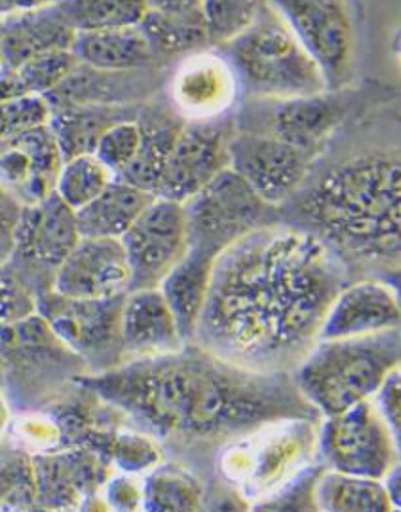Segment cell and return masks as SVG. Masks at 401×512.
<instances>
[{
	"instance_id": "30bf717a",
	"label": "cell",
	"mask_w": 401,
	"mask_h": 512,
	"mask_svg": "<svg viewBox=\"0 0 401 512\" xmlns=\"http://www.w3.org/2000/svg\"><path fill=\"white\" fill-rule=\"evenodd\" d=\"M79 240L76 212L52 194L38 205L24 206L9 265L40 296L51 291L56 271Z\"/></svg>"
},
{
	"instance_id": "f35d334b",
	"label": "cell",
	"mask_w": 401,
	"mask_h": 512,
	"mask_svg": "<svg viewBox=\"0 0 401 512\" xmlns=\"http://www.w3.org/2000/svg\"><path fill=\"white\" fill-rule=\"evenodd\" d=\"M400 380V367H398L385 378L384 384L380 385V389L371 398L378 414L384 418L396 439H400Z\"/></svg>"
},
{
	"instance_id": "4fadbf2b",
	"label": "cell",
	"mask_w": 401,
	"mask_h": 512,
	"mask_svg": "<svg viewBox=\"0 0 401 512\" xmlns=\"http://www.w3.org/2000/svg\"><path fill=\"white\" fill-rule=\"evenodd\" d=\"M308 56L323 72L328 90L337 92L353 60V22L348 4L337 0L273 2Z\"/></svg>"
},
{
	"instance_id": "8fae6325",
	"label": "cell",
	"mask_w": 401,
	"mask_h": 512,
	"mask_svg": "<svg viewBox=\"0 0 401 512\" xmlns=\"http://www.w3.org/2000/svg\"><path fill=\"white\" fill-rule=\"evenodd\" d=\"M317 156L278 138L239 131L230 138V169L267 205L280 208L298 194L316 165Z\"/></svg>"
},
{
	"instance_id": "e0dca14e",
	"label": "cell",
	"mask_w": 401,
	"mask_h": 512,
	"mask_svg": "<svg viewBox=\"0 0 401 512\" xmlns=\"http://www.w3.org/2000/svg\"><path fill=\"white\" fill-rule=\"evenodd\" d=\"M396 328H400L396 285L378 278H362L348 283L335 296L321 326L319 341L367 337Z\"/></svg>"
},
{
	"instance_id": "52a82bcc",
	"label": "cell",
	"mask_w": 401,
	"mask_h": 512,
	"mask_svg": "<svg viewBox=\"0 0 401 512\" xmlns=\"http://www.w3.org/2000/svg\"><path fill=\"white\" fill-rule=\"evenodd\" d=\"M317 432V462L326 470L350 477L382 478L400 466L398 439L373 400L321 419Z\"/></svg>"
},
{
	"instance_id": "8992f818",
	"label": "cell",
	"mask_w": 401,
	"mask_h": 512,
	"mask_svg": "<svg viewBox=\"0 0 401 512\" xmlns=\"http://www.w3.org/2000/svg\"><path fill=\"white\" fill-rule=\"evenodd\" d=\"M188 246L221 255L237 240L280 221L278 208L267 205L237 172L226 169L183 205Z\"/></svg>"
},
{
	"instance_id": "d590c367",
	"label": "cell",
	"mask_w": 401,
	"mask_h": 512,
	"mask_svg": "<svg viewBox=\"0 0 401 512\" xmlns=\"http://www.w3.org/2000/svg\"><path fill=\"white\" fill-rule=\"evenodd\" d=\"M140 147V128L137 120H128L115 124L99 138L95 146L94 156L104 167L119 176L120 172L133 162Z\"/></svg>"
},
{
	"instance_id": "f1b7e54d",
	"label": "cell",
	"mask_w": 401,
	"mask_h": 512,
	"mask_svg": "<svg viewBox=\"0 0 401 512\" xmlns=\"http://www.w3.org/2000/svg\"><path fill=\"white\" fill-rule=\"evenodd\" d=\"M205 496L192 473L178 466H163L147 478L144 504L147 512H199Z\"/></svg>"
},
{
	"instance_id": "60d3db41",
	"label": "cell",
	"mask_w": 401,
	"mask_h": 512,
	"mask_svg": "<svg viewBox=\"0 0 401 512\" xmlns=\"http://www.w3.org/2000/svg\"><path fill=\"white\" fill-rule=\"evenodd\" d=\"M382 482H384L385 491L391 498L394 507L400 509V466H396L391 473H387L382 478Z\"/></svg>"
},
{
	"instance_id": "4dcf8cb0",
	"label": "cell",
	"mask_w": 401,
	"mask_h": 512,
	"mask_svg": "<svg viewBox=\"0 0 401 512\" xmlns=\"http://www.w3.org/2000/svg\"><path fill=\"white\" fill-rule=\"evenodd\" d=\"M115 176L94 154H83L61 165L54 194L60 197L70 210L79 212L101 196Z\"/></svg>"
},
{
	"instance_id": "ffe728a7",
	"label": "cell",
	"mask_w": 401,
	"mask_h": 512,
	"mask_svg": "<svg viewBox=\"0 0 401 512\" xmlns=\"http://www.w3.org/2000/svg\"><path fill=\"white\" fill-rule=\"evenodd\" d=\"M76 31L63 17L58 2L0 20V58L4 69H18L26 61L56 51H72Z\"/></svg>"
},
{
	"instance_id": "5bb4252c",
	"label": "cell",
	"mask_w": 401,
	"mask_h": 512,
	"mask_svg": "<svg viewBox=\"0 0 401 512\" xmlns=\"http://www.w3.org/2000/svg\"><path fill=\"white\" fill-rule=\"evenodd\" d=\"M233 119L185 122L172 147L156 197L185 205L203 188L230 169Z\"/></svg>"
},
{
	"instance_id": "7c38bea8",
	"label": "cell",
	"mask_w": 401,
	"mask_h": 512,
	"mask_svg": "<svg viewBox=\"0 0 401 512\" xmlns=\"http://www.w3.org/2000/svg\"><path fill=\"white\" fill-rule=\"evenodd\" d=\"M120 242L131 271L128 292L158 289L187 253L183 205L156 197Z\"/></svg>"
},
{
	"instance_id": "74e56055",
	"label": "cell",
	"mask_w": 401,
	"mask_h": 512,
	"mask_svg": "<svg viewBox=\"0 0 401 512\" xmlns=\"http://www.w3.org/2000/svg\"><path fill=\"white\" fill-rule=\"evenodd\" d=\"M22 210L24 206L18 203L17 197L0 185V265L9 264L13 256Z\"/></svg>"
},
{
	"instance_id": "5b68a950",
	"label": "cell",
	"mask_w": 401,
	"mask_h": 512,
	"mask_svg": "<svg viewBox=\"0 0 401 512\" xmlns=\"http://www.w3.org/2000/svg\"><path fill=\"white\" fill-rule=\"evenodd\" d=\"M400 328L389 332L319 341L292 378L305 402L321 419L342 414L375 396L400 367Z\"/></svg>"
},
{
	"instance_id": "9a60e30c",
	"label": "cell",
	"mask_w": 401,
	"mask_h": 512,
	"mask_svg": "<svg viewBox=\"0 0 401 512\" xmlns=\"http://www.w3.org/2000/svg\"><path fill=\"white\" fill-rule=\"evenodd\" d=\"M61 165L51 126L0 142V185L22 206L38 205L54 194Z\"/></svg>"
},
{
	"instance_id": "b9f144b4",
	"label": "cell",
	"mask_w": 401,
	"mask_h": 512,
	"mask_svg": "<svg viewBox=\"0 0 401 512\" xmlns=\"http://www.w3.org/2000/svg\"><path fill=\"white\" fill-rule=\"evenodd\" d=\"M0 69H2V58H0Z\"/></svg>"
},
{
	"instance_id": "ab89813d",
	"label": "cell",
	"mask_w": 401,
	"mask_h": 512,
	"mask_svg": "<svg viewBox=\"0 0 401 512\" xmlns=\"http://www.w3.org/2000/svg\"><path fill=\"white\" fill-rule=\"evenodd\" d=\"M199 512H249V505L244 496L230 486H217L206 493L205 504Z\"/></svg>"
},
{
	"instance_id": "603a6c76",
	"label": "cell",
	"mask_w": 401,
	"mask_h": 512,
	"mask_svg": "<svg viewBox=\"0 0 401 512\" xmlns=\"http://www.w3.org/2000/svg\"><path fill=\"white\" fill-rule=\"evenodd\" d=\"M138 27L162 65L172 58H187L210 49L203 2L197 0L147 2Z\"/></svg>"
},
{
	"instance_id": "44dd1931",
	"label": "cell",
	"mask_w": 401,
	"mask_h": 512,
	"mask_svg": "<svg viewBox=\"0 0 401 512\" xmlns=\"http://www.w3.org/2000/svg\"><path fill=\"white\" fill-rule=\"evenodd\" d=\"M120 337L126 360L169 355L187 346L160 289L126 294L120 316Z\"/></svg>"
},
{
	"instance_id": "ac0fdd59",
	"label": "cell",
	"mask_w": 401,
	"mask_h": 512,
	"mask_svg": "<svg viewBox=\"0 0 401 512\" xmlns=\"http://www.w3.org/2000/svg\"><path fill=\"white\" fill-rule=\"evenodd\" d=\"M237 79L230 65L215 52L183 58L169 83V103L187 122L222 119L235 101Z\"/></svg>"
},
{
	"instance_id": "277c9868",
	"label": "cell",
	"mask_w": 401,
	"mask_h": 512,
	"mask_svg": "<svg viewBox=\"0 0 401 512\" xmlns=\"http://www.w3.org/2000/svg\"><path fill=\"white\" fill-rule=\"evenodd\" d=\"M215 52L230 65L248 99L283 101L330 92L323 72L273 2H262L253 24Z\"/></svg>"
},
{
	"instance_id": "7a4b0ae2",
	"label": "cell",
	"mask_w": 401,
	"mask_h": 512,
	"mask_svg": "<svg viewBox=\"0 0 401 512\" xmlns=\"http://www.w3.org/2000/svg\"><path fill=\"white\" fill-rule=\"evenodd\" d=\"M147 434L183 448L239 441L285 421L321 423L289 373H258L196 344L72 380Z\"/></svg>"
},
{
	"instance_id": "ba28073f",
	"label": "cell",
	"mask_w": 401,
	"mask_h": 512,
	"mask_svg": "<svg viewBox=\"0 0 401 512\" xmlns=\"http://www.w3.org/2000/svg\"><path fill=\"white\" fill-rule=\"evenodd\" d=\"M122 296L106 299L63 298L56 292L36 296V314L92 373H104L126 362L120 316Z\"/></svg>"
},
{
	"instance_id": "1f68e13d",
	"label": "cell",
	"mask_w": 401,
	"mask_h": 512,
	"mask_svg": "<svg viewBox=\"0 0 401 512\" xmlns=\"http://www.w3.org/2000/svg\"><path fill=\"white\" fill-rule=\"evenodd\" d=\"M325 466L316 462L289 478L273 493L249 507V512H321L317 504V484L325 475Z\"/></svg>"
},
{
	"instance_id": "9c48e42d",
	"label": "cell",
	"mask_w": 401,
	"mask_h": 512,
	"mask_svg": "<svg viewBox=\"0 0 401 512\" xmlns=\"http://www.w3.org/2000/svg\"><path fill=\"white\" fill-rule=\"evenodd\" d=\"M350 108V99L337 92L283 101L248 99L233 126L249 124V128L235 129L278 138L319 158L344 126Z\"/></svg>"
},
{
	"instance_id": "cb8c5ba5",
	"label": "cell",
	"mask_w": 401,
	"mask_h": 512,
	"mask_svg": "<svg viewBox=\"0 0 401 512\" xmlns=\"http://www.w3.org/2000/svg\"><path fill=\"white\" fill-rule=\"evenodd\" d=\"M217 256L210 249L188 246L185 256L158 287L185 344H192L196 337Z\"/></svg>"
},
{
	"instance_id": "3957f363",
	"label": "cell",
	"mask_w": 401,
	"mask_h": 512,
	"mask_svg": "<svg viewBox=\"0 0 401 512\" xmlns=\"http://www.w3.org/2000/svg\"><path fill=\"white\" fill-rule=\"evenodd\" d=\"M278 215L330 249L351 282H391L401 260L400 147L362 146L323 169L314 165L307 183Z\"/></svg>"
},
{
	"instance_id": "d6986e66",
	"label": "cell",
	"mask_w": 401,
	"mask_h": 512,
	"mask_svg": "<svg viewBox=\"0 0 401 512\" xmlns=\"http://www.w3.org/2000/svg\"><path fill=\"white\" fill-rule=\"evenodd\" d=\"M158 69L106 72L77 65L56 90L45 95L52 110L69 106H128L151 101L158 94Z\"/></svg>"
},
{
	"instance_id": "f546056e",
	"label": "cell",
	"mask_w": 401,
	"mask_h": 512,
	"mask_svg": "<svg viewBox=\"0 0 401 512\" xmlns=\"http://www.w3.org/2000/svg\"><path fill=\"white\" fill-rule=\"evenodd\" d=\"M63 17L76 33L138 26L147 2L138 0H72L58 2Z\"/></svg>"
},
{
	"instance_id": "6da1fadb",
	"label": "cell",
	"mask_w": 401,
	"mask_h": 512,
	"mask_svg": "<svg viewBox=\"0 0 401 512\" xmlns=\"http://www.w3.org/2000/svg\"><path fill=\"white\" fill-rule=\"evenodd\" d=\"M350 282L319 240L274 222L217 256L192 344L244 369L292 375Z\"/></svg>"
},
{
	"instance_id": "83f0119b",
	"label": "cell",
	"mask_w": 401,
	"mask_h": 512,
	"mask_svg": "<svg viewBox=\"0 0 401 512\" xmlns=\"http://www.w3.org/2000/svg\"><path fill=\"white\" fill-rule=\"evenodd\" d=\"M317 504L321 512H394L382 480L350 477L333 471L317 484Z\"/></svg>"
},
{
	"instance_id": "7402d4cb",
	"label": "cell",
	"mask_w": 401,
	"mask_h": 512,
	"mask_svg": "<svg viewBox=\"0 0 401 512\" xmlns=\"http://www.w3.org/2000/svg\"><path fill=\"white\" fill-rule=\"evenodd\" d=\"M185 122L187 120L181 119L172 104L158 99V95L142 104L137 117L140 128L137 156L115 178L156 196L172 147L180 137Z\"/></svg>"
},
{
	"instance_id": "484cf974",
	"label": "cell",
	"mask_w": 401,
	"mask_h": 512,
	"mask_svg": "<svg viewBox=\"0 0 401 512\" xmlns=\"http://www.w3.org/2000/svg\"><path fill=\"white\" fill-rule=\"evenodd\" d=\"M144 104V103H142ZM142 104L128 106H69L52 110V133L63 162L83 154H94L99 138L120 122L137 120Z\"/></svg>"
},
{
	"instance_id": "4316f807",
	"label": "cell",
	"mask_w": 401,
	"mask_h": 512,
	"mask_svg": "<svg viewBox=\"0 0 401 512\" xmlns=\"http://www.w3.org/2000/svg\"><path fill=\"white\" fill-rule=\"evenodd\" d=\"M154 199L153 194L115 178L101 196L76 212L81 239H122Z\"/></svg>"
},
{
	"instance_id": "d6a6232c",
	"label": "cell",
	"mask_w": 401,
	"mask_h": 512,
	"mask_svg": "<svg viewBox=\"0 0 401 512\" xmlns=\"http://www.w3.org/2000/svg\"><path fill=\"white\" fill-rule=\"evenodd\" d=\"M77 63L72 51H56L43 54L26 61L15 72L18 86L24 95H42L45 97L74 72Z\"/></svg>"
},
{
	"instance_id": "d4e9b609",
	"label": "cell",
	"mask_w": 401,
	"mask_h": 512,
	"mask_svg": "<svg viewBox=\"0 0 401 512\" xmlns=\"http://www.w3.org/2000/svg\"><path fill=\"white\" fill-rule=\"evenodd\" d=\"M72 52L79 65L106 72L162 69L140 27L77 33Z\"/></svg>"
},
{
	"instance_id": "7bdbcfd3",
	"label": "cell",
	"mask_w": 401,
	"mask_h": 512,
	"mask_svg": "<svg viewBox=\"0 0 401 512\" xmlns=\"http://www.w3.org/2000/svg\"><path fill=\"white\" fill-rule=\"evenodd\" d=\"M394 512H400V509H396V511H394Z\"/></svg>"
},
{
	"instance_id": "8d00e7d4",
	"label": "cell",
	"mask_w": 401,
	"mask_h": 512,
	"mask_svg": "<svg viewBox=\"0 0 401 512\" xmlns=\"http://www.w3.org/2000/svg\"><path fill=\"white\" fill-rule=\"evenodd\" d=\"M36 312V296L11 265H0V328Z\"/></svg>"
},
{
	"instance_id": "2e32d148",
	"label": "cell",
	"mask_w": 401,
	"mask_h": 512,
	"mask_svg": "<svg viewBox=\"0 0 401 512\" xmlns=\"http://www.w3.org/2000/svg\"><path fill=\"white\" fill-rule=\"evenodd\" d=\"M128 256L120 240L81 239L56 271L52 292L63 298L106 299L128 294Z\"/></svg>"
},
{
	"instance_id": "e575fe53",
	"label": "cell",
	"mask_w": 401,
	"mask_h": 512,
	"mask_svg": "<svg viewBox=\"0 0 401 512\" xmlns=\"http://www.w3.org/2000/svg\"><path fill=\"white\" fill-rule=\"evenodd\" d=\"M51 104L42 95H22L0 103V142L49 126Z\"/></svg>"
},
{
	"instance_id": "836d02e7",
	"label": "cell",
	"mask_w": 401,
	"mask_h": 512,
	"mask_svg": "<svg viewBox=\"0 0 401 512\" xmlns=\"http://www.w3.org/2000/svg\"><path fill=\"white\" fill-rule=\"evenodd\" d=\"M262 2H203L208 47L217 49L244 33L255 20Z\"/></svg>"
}]
</instances>
